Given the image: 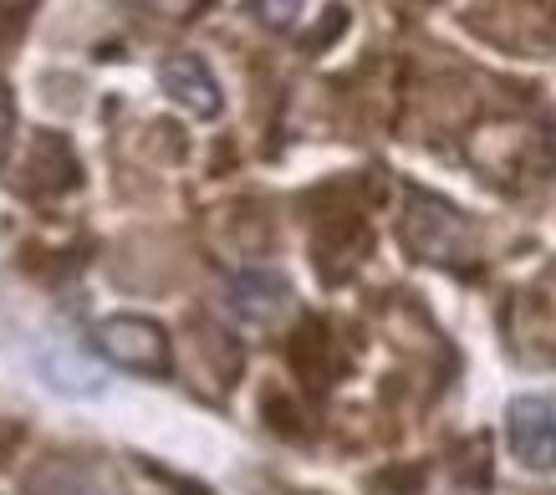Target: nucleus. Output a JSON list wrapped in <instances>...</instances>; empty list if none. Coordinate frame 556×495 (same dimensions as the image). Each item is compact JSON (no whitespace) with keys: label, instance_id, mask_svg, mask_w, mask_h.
Listing matches in <instances>:
<instances>
[{"label":"nucleus","instance_id":"obj_7","mask_svg":"<svg viewBox=\"0 0 556 495\" xmlns=\"http://www.w3.org/2000/svg\"><path fill=\"white\" fill-rule=\"evenodd\" d=\"M11 123H16V113H11V87H0V158H5V143H11Z\"/></svg>","mask_w":556,"mask_h":495},{"label":"nucleus","instance_id":"obj_6","mask_svg":"<svg viewBox=\"0 0 556 495\" xmlns=\"http://www.w3.org/2000/svg\"><path fill=\"white\" fill-rule=\"evenodd\" d=\"M251 11L261 26H270V31H291L296 16L306 11V0H251Z\"/></svg>","mask_w":556,"mask_h":495},{"label":"nucleus","instance_id":"obj_5","mask_svg":"<svg viewBox=\"0 0 556 495\" xmlns=\"http://www.w3.org/2000/svg\"><path fill=\"white\" fill-rule=\"evenodd\" d=\"M41 373H47L51 389H62V393H102V368L98 363H87L72 342H51V347H41Z\"/></svg>","mask_w":556,"mask_h":495},{"label":"nucleus","instance_id":"obj_4","mask_svg":"<svg viewBox=\"0 0 556 495\" xmlns=\"http://www.w3.org/2000/svg\"><path fill=\"white\" fill-rule=\"evenodd\" d=\"M159 87L169 92V103H179L185 113H194V118H215L219 113V82H215V72L204 67L200 56H189V52H179V56H169L164 67H159Z\"/></svg>","mask_w":556,"mask_h":495},{"label":"nucleus","instance_id":"obj_8","mask_svg":"<svg viewBox=\"0 0 556 495\" xmlns=\"http://www.w3.org/2000/svg\"><path fill=\"white\" fill-rule=\"evenodd\" d=\"M185 495H204V491H185Z\"/></svg>","mask_w":556,"mask_h":495},{"label":"nucleus","instance_id":"obj_2","mask_svg":"<svg viewBox=\"0 0 556 495\" xmlns=\"http://www.w3.org/2000/svg\"><path fill=\"white\" fill-rule=\"evenodd\" d=\"M506 444L526 470H556V404L541 393H521L506 404Z\"/></svg>","mask_w":556,"mask_h":495},{"label":"nucleus","instance_id":"obj_1","mask_svg":"<svg viewBox=\"0 0 556 495\" xmlns=\"http://www.w3.org/2000/svg\"><path fill=\"white\" fill-rule=\"evenodd\" d=\"M98 353L128 373H169V332L149 317H108L98 322Z\"/></svg>","mask_w":556,"mask_h":495},{"label":"nucleus","instance_id":"obj_3","mask_svg":"<svg viewBox=\"0 0 556 495\" xmlns=\"http://www.w3.org/2000/svg\"><path fill=\"white\" fill-rule=\"evenodd\" d=\"M225 307H230V317H240L245 327H276L291 312L287 276L266 271V266L236 271L230 281H225Z\"/></svg>","mask_w":556,"mask_h":495}]
</instances>
